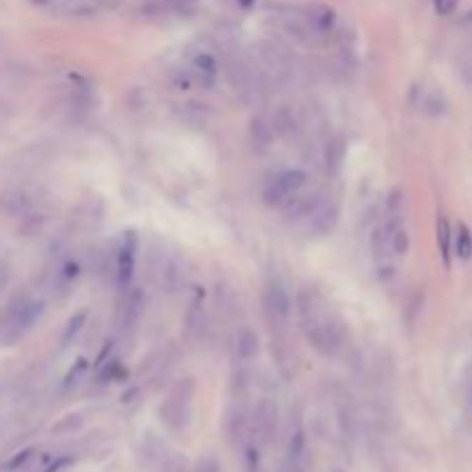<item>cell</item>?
Masks as SVG:
<instances>
[{"mask_svg": "<svg viewBox=\"0 0 472 472\" xmlns=\"http://www.w3.org/2000/svg\"><path fill=\"white\" fill-rule=\"evenodd\" d=\"M295 309L306 341L311 343L316 353L325 357H336L343 351L348 338L346 323L327 309L321 295L306 288L300 291L295 300Z\"/></svg>", "mask_w": 472, "mask_h": 472, "instance_id": "obj_1", "label": "cell"}, {"mask_svg": "<svg viewBox=\"0 0 472 472\" xmlns=\"http://www.w3.org/2000/svg\"><path fill=\"white\" fill-rule=\"evenodd\" d=\"M306 184V173L300 169H288V171H279L270 176L263 182L261 196L263 203L268 208H283L288 199H293L295 194H300V189Z\"/></svg>", "mask_w": 472, "mask_h": 472, "instance_id": "obj_2", "label": "cell"}, {"mask_svg": "<svg viewBox=\"0 0 472 472\" xmlns=\"http://www.w3.org/2000/svg\"><path fill=\"white\" fill-rule=\"evenodd\" d=\"M191 394H194V383L191 381H180L171 389L169 398L161 406V419L171 428H182L189 419V408H191Z\"/></svg>", "mask_w": 472, "mask_h": 472, "instance_id": "obj_3", "label": "cell"}, {"mask_svg": "<svg viewBox=\"0 0 472 472\" xmlns=\"http://www.w3.org/2000/svg\"><path fill=\"white\" fill-rule=\"evenodd\" d=\"M136 251H139V235L134 229L122 233L118 253H116V283L122 293L129 291L131 279H134L136 270Z\"/></svg>", "mask_w": 472, "mask_h": 472, "instance_id": "obj_4", "label": "cell"}, {"mask_svg": "<svg viewBox=\"0 0 472 472\" xmlns=\"http://www.w3.org/2000/svg\"><path fill=\"white\" fill-rule=\"evenodd\" d=\"M263 304H265V313H268L272 327H281L288 323V318L293 313V300L286 286L279 279H272L265 288V297H263Z\"/></svg>", "mask_w": 472, "mask_h": 472, "instance_id": "obj_5", "label": "cell"}, {"mask_svg": "<svg viewBox=\"0 0 472 472\" xmlns=\"http://www.w3.org/2000/svg\"><path fill=\"white\" fill-rule=\"evenodd\" d=\"M42 313H44V302L42 300L21 295L19 300L12 302V306H9V311H7L9 330L12 332H26L39 321V316Z\"/></svg>", "mask_w": 472, "mask_h": 472, "instance_id": "obj_6", "label": "cell"}, {"mask_svg": "<svg viewBox=\"0 0 472 472\" xmlns=\"http://www.w3.org/2000/svg\"><path fill=\"white\" fill-rule=\"evenodd\" d=\"M152 279H155L164 291L176 293L180 283L184 281V265L176 253H159L157 263L152 268Z\"/></svg>", "mask_w": 472, "mask_h": 472, "instance_id": "obj_7", "label": "cell"}, {"mask_svg": "<svg viewBox=\"0 0 472 472\" xmlns=\"http://www.w3.org/2000/svg\"><path fill=\"white\" fill-rule=\"evenodd\" d=\"M327 199H323L321 194H306V196H300V194H295L293 199H288V203L283 205L281 212L283 217L288 221H306L311 217V214L321 208Z\"/></svg>", "mask_w": 472, "mask_h": 472, "instance_id": "obj_8", "label": "cell"}, {"mask_svg": "<svg viewBox=\"0 0 472 472\" xmlns=\"http://www.w3.org/2000/svg\"><path fill=\"white\" fill-rule=\"evenodd\" d=\"M304 224V233L306 235H330L336 224H338V210L336 205L325 201L321 208H318L309 219L302 221Z\"/></svg>", "mask_w": 472, "mask_h": 472, "instance_id": "obj_9", "label": "cell"}, {"mask_svg": "<svg viewBox=\"0 0 472 472\" xmlns=\"http://www.w3.org/2000/svg\"><path fill=\"white\" fill-rule=\"evenodd\" d=\"M276 422H279L276 403H272L270 398H263V401L256 406V413H253V433L258 436L263 443H268L276 431Z\"/></svg>", "mask_w": 472, "mask_h": 472, "instance_id": "obj_10", "label": "cell"}, {"mask_svg": "<svg viewBox=\"0 0 472 472\" xmlns=\"http://www.w3.org/2000/svg\"><path fill=\"white\" fill-rule=\"evenodd\" d=\"M191 76L199 81L201 88L212 90L214 86H217V79H219L217 58H214L212 54H205V51L196 54L191 58Z\"/></svg>", "mask_w": 472, "mask_h": 472, "instance_id": "obj_11", "label": "cell"}, {"mask_svg": "<svg viewBox=\"0 0 472 472\" xmlns=\"http://www.w3.org/2000/svg\"><path fill=\"white\" fill-rule=\"evenodd\" d=\"M274 136H276V131H274L272 120L265 118L263 113H258V116H253L249 120V141H251V148L256 152L270 150L274 143Z\"/></svg>", "mask_w": 472, "mask_h": 472, "instance_id": "obj_12", "label": "cell"}, {"mask_svg": "<svg viewBox=\"0 0 472 472\" xmlns=\"http://www.w3.org/2000/svg\"><path fill=\"white\" fill-rule=\"evenodd\" d=\"M143 309H146V297H143L141 288H129L125 304H122V318H120V327L122 330H134L139 325Z\"/></svg>", "mask_w": 472, "mask_h": 472, "instance_id": "obj_13", "label": "cell"}, {"mask_svg": "<svg viewBox=\"0 0 472 472\" xmlns=\"http://www.w3.org/2000/svg\"><path fill=\"white\" fill-rule=\"evenodd\" d=\"M385 231L389 235H394L398 229L403 226V191L401 189H392L387 194V201H385Z\"/></svg>", "mask_w": 472, "mask_h": 472, "instance_id": "obj_14", "label": "cell"}, {"mask_svg": "<svg viewBox=\"0 0 472 472\" xmlns=\"http://www.w3.org/2000/svg\"><path fill=\"white\" fill-rule=\"evenodd\" d=\"M258 334H256L253 327L244 325L240 327V332L235 334V357H238L240 364L251 362L256 355H258Z\"/></svg>", "mask_w": 472, "mask_h": 472, "instance_id": "obj_15", "label": "cell"}, {"mask_svg": "<svg viewBox=\"0 0 472 472\" xmlns=\"http://www.w3.org/2000/svg\"><path fill=\"white\" fill-rule=\"evenodd\" d=\"M436 240H438V249H440V258H443V265L449 270L451 268V251H454V233H451V226H449L445 214H438Z\"/></svg>", "mask_w": 472, "mask_h": 472, "instance_id": "obj_16", "label": "cell"}, {"mask_svg": "<svg viewBox=\"0 0 472 472\" xmlns=\"http://www.w3.org/2000/svg\"><path fill=\"white\" fill-rule=\"evenodd\" d=\"M205 327H208V318H205V309L201 300H194L189 304L187 313H184V332L191 338V341H196V338L203 336Z\"/></svg>", "mask_w": 472, "mask_h": 472, "instance_id": "obj_17", "label": "cell"}, {"mask_svg": "<svg viewBox=\"0 0 472 472\" xmlns=\"http://www.w3.org/2000/svg\"><path fill=\"white\" fill-rule=\"evenodd\" d=\"M323 159H325V169L330 176H336L338 171L343 166V159H346V141L341 136H334L327 141L325 152H323Z\"/></svg>", "mask_w": 472, "mask_h": 472, "instance_id": "obj_18", "label": "cell"}, {"mask_svg": "<svg viewBox=\"0 0 472 472\" xmlns=\"http://www.w3.org/2000/svg\"><path fill=\"white\" fill-rule=\"evenodd\" d=\"M336 21L334 12L327 5H321L316 3L309 7V12H306V24H309L311 30H316V33H327V30H332Z\"/></svg>", "mask_w": 472, "mask_h": 472, "instance_id": "obj_19", "label": "cell"}, {"mask_svg": "<svg viewBox=\"0 0 472 472\" xmlns=\"http://www.w3.org/2000/svg\"><path fill=\"white\" fill-rule=\"evenodd\" d=\"M272 125H274L276 134L286 136V139L295 136L297 129H300V122H297V116H295V111L291 106H281L279 111H276L274 118H272Z\"/></svg>", "mask_w": 472, "mask_h": 472, "instance_id": "obj_20", "label": "cell"}, {"mask_svg": "<svg viewBox=\"0 0 472 472\" xmlns=\"http://www.w3.org/2000/svg\"><path fill=\"white\" fill-rule=\"evenodd\" d=\"M368 244H371V253L376 263H385L389 258V251H392V235L385 231V226H378V229L371 231Z\"/></svg>", "mask_w": 472, "mask_h": 472, "instance_id": "obj_21", "label": "cell"}, {"mask_svg": "<svg viewBox=\"0 0 472 472\" xmlns=\"http://www.w3.org/2000/svg\"><path fill=\"white\" fill-rule=\"evenodd\" d=\"M454 253L458 256L461 261L472 258V231L463 221L456 226V233H454Z\"/></svg>", "mask_w": 472, "mask_h": 472, "instance_id": "obj_22", "label": "cell"}, {"mask_svg": "<svg viewBox=\"0 0 472 472\" xmlns=\"http://www.w3.org/2000/svg\"><path fill=\"white\" fill-rule=\"evenodd\" d=\"M86 321H88V311H76L74 316L69 318V323H67V327H65V332H63V336H60V346H69L74 338L79 336V332L84 330L86 327Z\"/></svg>", "mask_w": 472, "mask_h": 472, "instance_id": "obj_23", "label": "cell"}, {"mask_svg": "<svg viewBox=\"0 0 472 472\" xmlns=\"http://www.w3.org/2000/svg\"><path fill=\"white\" fill-rule=\"evenodd\" d=\"M180 118L189 125H203L205 118H208V109H203L205 104H196V101H187V104H180Z\"/></svg>", "mask_w": 472, "mask_h": 472, "instance_id": "obj_24", "label": "cell"}, {"mask_svg": "<svg viewBox=\"0 0 472 472\" xmlns=\"http://www.w3.org/2000/svg\"><path fill=\"white\" fill-rule=\"evenodd\" d=\"M408 249H410V235H408V231L401 226V229H398V231L392 235V251H394L396 256H406Z\"/></svg>", "mask_w": 472, "mask_h": 472, "instance_id": "obj_25", "label": "cell"}, {"mask_svg": "<svg viewBox=\"0 0 472 472\" xmlns=\"http://www.w3.org/2000/svg\"><path fill=\"white\" fill-rule=\"evenodd\" d=\"M86 371H88V360H84V357H81V360L74 364V368H71V371H69V376H67V381H65L67 387H69V385H74L76 378H81Z\"/></svg>", "mask_w": 472, "mask_h": 472, "instance_id": "obj_26", "label": "cell"}, {"mask_svg": "<svg viewBox=\"0 0 472 472\" xmlns=\"http://www.w3.org/2000/svg\"><path fill=\"white\" fill-rule=\"evenodd\" d=\"M433 7L440 16H447L456 9V0H433Z\"/></svg>", "mask_w": 472, "mask_h": 472, "instance_id": "obj_27", "label": "cell"}, {"mask_svg": "<svg viewBox=\"0 0 472 472\" xmlns=\"http://www.w3.org/2000/svg\"><path fill=\"white\" fill-rule=\"evenodd\" d=\"M28 456H30V451H24V454H19V456H16V458L12 461V463H9V466H7V468H16L19 463H24V461H26Z\"/></svg>", "mask_w": 472, "mask_h": 472, "instance_id": "obj_28", "label": "cell"}, {"mask_svg": "<svg viewBox=\"0 0 472 472\" xmlns=\"http://www.w3.org/2000/svg\"><path fill=\"white\" fill-rule=\"evenodd\" d=\"M249 3H251V0H242V5H244V7H249Z\"/></svg>", "mask_w": 472, "mask_h": 472, "instance_id": "obj_29", "label": "cell"}, {"mask_svg": "<svg viewBox=\"0 0 472 472\" xmlns=\"http://www.w3.org/2000/svg\"><path fill=\"white\" fill-rule=\"evenodd\" d=\"M466 19H468V21H472V12H470V14H468Z\"/></svg>", "mask_w": 472, "mask_h": 472, "instance_id": "obj_30", "label": "cell"}]
</instances>
